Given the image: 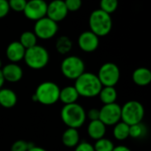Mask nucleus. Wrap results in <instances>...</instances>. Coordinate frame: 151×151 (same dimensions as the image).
Masks as SVG:
<instances>
[{"mask_svg":"<svg viewBox=\"0 0 151 151\" xmlns=\"http://www.w3.org/2000/svg\"><path fill=\"white\" fill-rule=\"evenodd\" d=\"M113 127H114L112 130V134L116 140L121 142L129 138V127L130 126H128L123 121H119Z\"/></svg>","mask_w":151,"mask_h":151,"instance_id":"nucleus-22","label":"nucleus"},{"mask_svg":"<svg viewBox=\"0 0 151 151\" xmlns=\"http://www.w3.org/2000/svg\"><path fill=\"white\" fill-rule=\"evenodd\" d=\"M106 133V126L100 120H92L88 126V134L95 141L104 137Z\"/></svg>","mask_w":151,"mask_h":151,"instance_id":"nucleus-17","label":"nucleus"},{"mask_svg":"<svg viewBox=\"0 0 151 151\" xmlns=\"http://www.w3.org/2000/svg\"><path fill=\"white\" fill-rule=\"evenodd\" d=\"M74 151H95L93 144L87 142H81L76 147Z\"/></svg>","mask_w":151,"mask_h":151,"instance_id":"nucleus-32","label":"nucleus"},{"mask_svg":"<svg viewBox=\"0 0 151 151\" xmlns=\"http://www.w3.org/2000/svg\"><path fill=\"white\" fill-rule=\"evenodd\" d=\"M27 0H8L10 10L16 12H23Z\"/></svg>","mask_w":151,"mask_h":151,"instance_id":"nucleus-29","label":"nucleus"},{"mask_svg":"<svg viewBox=\"0 0 151 151\" xmlns=\"http://www.w3.org/2000/svg\"><path fill=\"white\" fill-rule=\"evenodd\" d=\"M96 75L103 87H115L120 79V70L116 64L107 62L101 65Z\"/></svg>","mask_w":151,"mask_h":151,"instance_id":"nucleus-8","label":"nucleus"},{"mask_svg":"<svg viewBox=\"0 0 151 151\" xmlns=\"http://www.w3.org/2000/svg\"><path fill=\"white\" fill-rule=\"evenodd\" d=\"M132 79L134 84L137 86L140 87L148 86L151 82L150 70L146 67H138L134 71Z\"/></svg>","mask_w":151,"mask_h":151,"instance_id":"nucleus-16","label":"nucleus"},{"mask_svg":"<svg viewBox=\"0 0 151 151\" xmlns=\"http://www.w3.org/2000/svg\"><path fill=\"white\" fill-rule=\"evenodd\" d=\"M144 115L145 109L139 101H128L121 107V121L128 126L142 122Z\"/></svg>","mask_w":151,"mask_h":151,"instance_id":"nucleus-6","label":"nucleus"},{"mask_svg":"<svg viewBox=\"0 0 151 151\" xmlns=\"http://www.w3.org/2000/svg\"><path fill=\"white\" fill-rule=\"evenodd\" d=\"M62 142L67 148H75L80 143V133L78 129L67 127L62 134Z\"/></svg>","mask_w":151,"mask_h":151,"instance_id":"nucleus-20","label":"nucleus"},{"mask_svg":"<svg viewBox=\"0 0 151 151\" xmlns=\"http://www.w3.org/2000/svg\"><path fill=\"white\" fill-rule=\"evenodd\" d=\"M10 12V7L8 0H0V19L4 18L8 15Z\"/></svg>","mask_w":151,"mask_h":151,"instance_id":"nucleus-31","label":"nucleus"},{"mask_svg":"<svg viewBox=\"0 0 151 151\" xmlns=\"http://www.w3.org/2000/svg\"><path fill=\"white\" fill-rule=\"evenodd\" d=\"M86 115H87V118H88L90 121L97 120L99 119V117H100V109L91 108L88 112H86Z\"/></svg>","mask_w":151,"mask_h":151,"instance_id":"nucleus-33","label":"nucleus"},{"mask_svg":"<svg viewBox=\"0 0 151 151\" xmlns=\"http://www.w3.org/2000/svg\"><path fill=\"white\" fill-rule=\"evenodd\" d=\"M74 88L80 96L93 98L98 96L103 86L96 74L90 72H84L74 81Z\"/></svg>","mask_w":151,"mask_h":151,"instance_id":"nucleus-1","label":"nucleus"},{"mask_svg":"<svg viewBox=\"0 0 151 151\" xmlns=\"http://www.w3.org/2000/svg\"><path fill=\"white\" fill-rule=\"evenodd\" d=\"M60 88L53 81H43L40 83L32 96L34 102L42 105L50 106L59 101Z\"/></svg>","mask_w":151,"mask_h":151,"instance_id":"nucleus-3","label":"nucleus"},{"mask_svg":"<svg viewBox=\"0 0 151 151\" xmlns=\"http://www.w3.org/2000/svg\"><path fill=\"white\" fill-rule=\"evenodd\" d=\"M60 69L66 79L75 81L85 72V63L78 56H68L63 59Z\"/></svg>","mask_w":151,"mask_h":151,"instance_id":"nucleus-7","label":"nucleus"},{"mask_svg":"<svg viewBox=\"0 0 151 151\" xmlns=\"http://www.w3.org/2000/svg\"><path fill=\"white\" fill-rule=\"evenodd\" d=\"M112 151H132L127 146H123V145H119V146H116L114 147Z\"/></svg>","mask_w":151,"mask_h":151,"instance_id":"nucleus-34","label":"nucleus"},{"mask_svg":"<svg viewBox=\"0 0 151 151\" xmlns=\"http://www.w3.org/2000/svg\"><path fill=\"white\" fill-rule=\"evenodd\" d=\"M24 61L26 65L33 70H41L44 68L50 61L48 50L41 45H35L25 51Z\"/></svg>","mask_w":151,"mask_h":151,"instance_id":"nucleus-5","label":"nucleus"},{"mask_svg":"<svg viewBox=\"0 0 151 151\" xmlns=\"http://www.w3.org/2000/svg\"><path fill=\"white\" fill-rule=\"evenodd\" d=\"M99 119L106 127L116 125L121 121V106L117 103L104 104L100 109Z\"/></svg>","mask_w":151,"mask_h":151,"instance_id":"nucleus-10","label":"nucleus"},{"mask_svg":"<svg viewBox=\"0 0 151 151\" xmlns=\"http://www.w3.org/2000/svg\"><path fill=\"white\" fill-rule=\"evenodd\" d=\"M60 116L63 123L67 127L75 129L81 127L87 119L86 111L78 103L64 105L61 109Z\"/></svg>","mask_w":151,"mask_h":151,"instance_id":"nucleus-2","label":"nucleus"},{"mask_svg":"<svg viewBox=\"0 0 151 151\" xmlns=\"http://www.w3.org/2000/svg\"><path fill=\"white\" fill-rule=\"evenodd\" d=\"M4 82H5V81H4V79L3 73H2V72H1V70H0V89L3 88Z\"/></svg>","mask_w":151,"mask_h":151,"instance_id":"nucleus-36","label":"nucleus"},{"mask_svg":"<svg viewBox=\"0 0 151 151\" xmlns=\"http://www.w3.org/2000/svg\"><path fill=\"white\" fill-rule=\"evenodd\" d=\"M2 67H3V64H2V61H1V59H0V70L2 69Z\"/></svg>","mask_w":151,"mask_h":151,"instance_id":"nucleus-37","label":"nucleus"},{"mask_svg":"<svg viewBox=\"0 0 151 151\" xmlns=\"http://www.w3.org/2000/svg\"><path fill=\"white\" fill-rule=\"evenodd\" d=\"M88 25L90 31L98 37H104L111 33L113 23L111 14L106 13L101 9H96L90 13Z\"/></svg>","mask_w":151,"mask_h":151,"instance_id":"nucleus-4","label":"nucleus"},{"mask_svg":"<svg viewBox=\"0 0 151 151\" xmlns=\"http://www.w3.org/2000/svg\"><path fill=\"white\" fill-rule=\"evenodd\" d=\"M80 96L74 88V86H66L63 88H60L59 92V101L65 104H71L77 103Z\"/></svg>","mask_w":151,"mask_h":151,"instance_id":"nucleus-18","label":"nucleus"},{"mask_svg":"<svg viewBox=\"0 0 151 151\" xmlns=\"http://www.w3.org/2000/svg\"><path fill=\"white\" fill-rule=\"evenodd\" d=\"M27 151H47L45 149H43V148H42V147H37V146H35V145H34L33 147H31L29 150Z\"/></svg>","mask_w":151,"mask_h":151,"instance_id":"nucleus-35","label":"nucleus"},{"mask_svg":"<svg viewBox=\"0 0 151 151\" xmlns=\"http://www.w3.org/2000/svg\"><path fill=\"white\" fill-rule=\"evenodd\" d=\"M98 96L104 104H113L117 101L118 92L115 87H103Z\"/></svg>","mask_w":151,"mask_h":151,"instance_id":"nucleus-21","label":"nucleus"},{"mask_svg":"<svg viewBox=\"0 0 151 151\" xmlns=\"http://www.w3.org/2000/svg\"><path fill=\"white\" fill-rule=\"evenodd\" d=\"M147 133H148V128L142 122L129 127V137H131L132 139L134 140L142 139L147 135Z\"/></svg>","mask_w":151,"mask_h":151,"instance_id":"nucleus-24","label":"nucleus"},{"mask_svg":"<svg viewBox=\"0 0 151 151\" xmlns=\"http://www.w3.org/2000/svg\"><path fill=\"white\" fill-rule=\"evenodd\" d=\"M33 146L34 143L27 142L24 140H18L12 143L11 147V151H27Z\"/></svg>","mask_w":151,"mask_h":151,"instance_id":"nucleus-28","label":"nucleus"},{"mask_svg":"<svg viewBox=\"0 0 151 151\" xmlns=\"http://www.w3.org/2000/svg\"><path fill=\"white\" fill-rule=\"evenodd\" d=\"M1 72L4 81L10 83L19 82L23 77V70L17 63H9L5 65L2 67Z\"/></svg>","mask_w":151,"mask_h":151,"instance_id":"nucleus-14","label":"nucleus"},{"mask_svg":"<svg viewBox=\"0 0 151 151\" xmlns=\"http://www.w3.org/2000/svg\"><path fill=\"white\" fill-rule=\"evenodd\" d=\"M94 146L95 151H112L114 149L113 142L105 137H103L99 140L96 141V143Z\"/></svg>","mask_w":151,"mask_h":151,"instance_id":"nucleus-26","label":"nucleus"},{"mask_svg":"<svg viewBox=\"0 0 151 151\" xmlns=\"http://www.w3.org/2000/svg\"><path fill=\"white\" fill-rule=\"evenodd\" d=\"M48 3L45 0H29L27 2L23 13L29 20L36 21L46 16Z\"/></svg>","mask_w":151,"mask_h":151,"instance_id":"nucleus-11","label":"nucleus"},{"mask_svg":"<svg viewBox=\"0 0 151 151\" xmlns=\"http://www.w3.org/2000/svg\"><path fill=\"white\" fill-rule=\"evenodd\" d=\"M18 97L16 93L10 88L0 89V106L10 109L17 104Z\"/></svg>","mask_w":151,"mask_h":151,"instance_id":"nucleus-19","label":"nucleus"},{"mask_svg":"<svg viewBox=\"0 0 151 151\" xmlns=\"http://www.w3.org/2000/svg\"><path fill=\"white\" fill-rule=\"evenodd\" d=\"M25 51L26 49L20 44L19 41H13L8 44L5 50V55L11 63H18L23 60Z\"/></svg>","mask_w":151,"mask_h":151,"instance_id":"nucleus-15","label":"nucleus"},{"mask_svg":"<svg viewBox=\"0 0 151 151\" xmlns=\"http://www.w3.org/2000/svg\"><path fill=\"white\" fill-rule=\"evenodd\" d=\"M58 31V23L45 16L35 21L33 32L38 39L50 40L57 35Z\"/></svg>","mask_w":151,"mask_h":151,"instance_id":"nucleus-9","label":"nucleus"},{"mask_svg":"<svg viewBox=\"0 0 151 151\" xmlns=\"http://www.w3.org/2000/svg\"><path fill=\"white\" fill-rule=\"evenodd\" d=\"M37 39L38 38L36 37V35H35V33L33 31H24L20 35L19 42L27 50V49H29V48L36 45Z\"/></svg>","mask_w":151,"mask_h":151,"instance_id":"nucleus-25","label":"nucleus"},{"mask_svg":"<svg viewBox=\"0 0 151 151\" xmlns=\"http://www.w3.org/2000/svg\"><path fill=\"white\" fill-rule=\"evenodd\" d=\"M56 50L61 55H66L72 50L73 48V42L72 40L65 35H62L58 38L56 42Z\"/></svg>","mask_w":151,"mask_h":151,"instance_id":"nucleus-23","label":"nucleus"},{"mask_svg":"<svg viewBox=\"0 0 151 151\" xmlns=\"http://www.w3.org/2000/svg\"><path fill=\"white\" fill-rule=\"evenodd\" d=\"M99 6L102 11L105 12L106 13L111 14L119 7V0H100Z\"/></svg>","mask_w":151,"mask_h":151,"instance_id":"nucleus-27","label":"nucleus"},{"mask_svg":"<svg viewBox=\"0 0 151 151\" xmlns=\"http://www.w3.org/2000/svg\"><path fill=\"white\" fill-rule=\"evenodd\" d=\"M68 12H69L64 0H52L47 5L46 16L53 21L58 23L67 17Z\"/></svg>","mask_w":151,"mask_h":151,"instance_id":"nucleus-12","label":"nucleus"},{"mask_svg":"<svg viewBox=\"0 0 151 151\" xmlns=\"http://www.w3.org/2000/svg\"><path fill=\"white\" fill-rule=\"evenodd\" d=\"M79 48L87 53L94 52L99 47V37L90 30L82 32L77 40Z\"/></svg>","mask_w":151,"mask_h":151,"instance_id":"nucleus-13","label":"nucleus"},{"mask_svg":"<svg viewBox=\"0 0 151 151\" xmlns=\"http://www.w3.org/2000/svg\"><path fill=\"white\" fill-rule=\"evenodd\" d=\"M68 12H77L82 5V0H64Z\"/></svg>","mask_w":151,"mask_h":151,"instance_id":"nucleus-30","label":"nucleus"}]
</instances>
